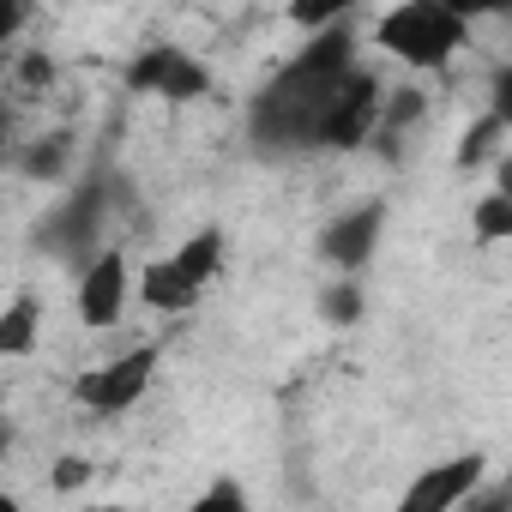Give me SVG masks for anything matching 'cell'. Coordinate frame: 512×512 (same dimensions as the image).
Wrapping results in <instances>:
<instances>
[{
	"mask_svg": "<svg viewBox=\"0 0 512 512\" xmlns=\"http://www.w3.org/2000/svg\"><path fill=\"white\" fill-rule=\"evenodd\" d=\"M356 67V37L326 25L314 31V43L266 85L260 109H253V127L272 151H314L320 145V127H326V109L344 85V73Z\"/></svg>",
	"mask_w": 512,
	"mask_h": 512,
	"instance_id": "6da1fadb",
	"label": "cell"
},
{
	"mask_svg": "<svg viewBox=\"0 0 512 512\" xmlns=\"http://www.w3.org/2000/svg\"><path fill=\"white\" fill-rule=\"evenodd\" d=\"M470 43V25L458 13H446L440 0H398L374 25V49L392 55L410 73H440L458 61V49Z\"/></svg>",
	"mask_w": 512,
	"mask_h": 512,
	"instance_id": "7a4b0ae2",
	"label": "cell"
},
{
	"mask_svg": "<svg viewBox=\"0 0 512 512\" xmlns=\"http://www.w3.org/2000/svg\"><path fill=\"white\" fill-rule=\"evenodd\" d=\"M217 272H223V229H199L175 253H163L139 272V302L157 314H187L217 284Z\"/></svg>",
	"mask_w": 512,
	"mask_h": 512,
	"instance_id": "3957f363",
	"label": "cell"
},
{
	"mask_svg": "<svg viewBox=\"0 0 512 512\" xmlns=\"http://www.w3.org/2000/svg\"><path fill=\"white\" fill-rule=\"evenodd\" d=\"M151 380H157V344H139V350H127V356H109V362L85 368V374L73 380V398H79L85 410H97V416H127V410L151 392Z\"/></svg>",
	"mask_w": 512,
	"mask_h": 512,
	"instance_id": "277c9868",
	"label": "cell"
},
{
	"mask_svg": "<svg viewBox=\"0 0 512 512\" xmlns=\"http://www.w3.org/2000/svg\"><path fill=\"white\" fill-rule=\"evenodd\" d=\"M73 302H79V320H85L91 332H109V326L127 314V253H121V247H97L91 260L79 266Z\"/></svg>",
	"mask_w": 512,
	"mask_h": 512,
	"instance_id": "5b68a950",
	"label": "cell"
},
{
	"mask_svg": "<svg viewBox=\"0 0 512 512\" xmlns=\"http://www.w3.org/2000/svg\"><path fill=\"white\" fill-rule=\"evenodd\" d=\"M127 85H133V91H151V97H163V103H193V97L211 91V73H205L187 49L157 43V49H145V55L127 67Z\"/></svg>",
	"mask_w": 512,
	"mask_h": 512,
	"instance_id": "8992f818",
	"label": "cell"
},
{
	"mask_svg": "<svg viewBox=\"0 0 512 512\" xmlns=\"http://www.w3.org/2000/svg\"><path fill=\"white\" fill-rule=\"evenodd\" d=\"M380 235H386V205L368 199V205H356V211H344V217H332L320 229V260L338 266V272H362L374 260Z\"/></svg>",
	"mask_w": 512,
	"mask_h": 512,
	"instance_id": "52a82bcc",
	"label": "cell"
},
{
	"mask_svg": "<svg viewBox=\"0 0 512 512\" xmlns=\"http://www.w3.org/2000/svg\"><path fill=\"white\" fill-rule=\"evenodd\" d=\"M482 470H488L482 452H464V458L434 464L428 476H416V482L404 488V512H452V506H464V500L476 494Z\"/></svg>",
	"mask_w": 512,
	"mask_h": 512,
	"instance_id": "ba28073f",
	"label": "cell"
},
{
	"mask_svg": "<svg viewBox=\"0 0 512 512\" xmlns=\"http://www.w3.org/2000/svg\"><path fill=\"white\" fill-rule=\"evenodd\" d=\"M97 229H103V181H85V193H79L61 217H49L43 247L67 253L73 266H85V260H91V247H97Z\"/></svg>",
	"mask_w": 512,
	"mask_h": 512,
	"instance_id": "9c48e42d",
	"label": "cell"
},
{
	"mask_svg": "<svg viewBox=\"0 0 512 512\" xmlns=\"http://www.w3.org/2000/svg\"><path fill=\"white\" fill-rule=\"evenodd\" d=\"M37 344H43V302L31 290H19L0 308V362H25Z\"/></svg>",
	"mask_w": 512,
	"mask_h": 512,
	"instance_id": "30bf717a",
	"label": "cell"
},
{
	"mask_svg": "<svg viewBox=\"0 0 512 512\" xmlns=\"http://www.w3.org/2000/svg\"><path fill=\"white\" fill-rule=\"evenodd\" d=\"M67 163H73V133H43V139L25 145V175L31 181H61Z\"/></svg>",
	"mask_w": 512,
	"mask_h": 512,
	"instance_id": "8fae6325",
	"label": "cell"
},
{
	"mask_svg": "<svg viewBox=\"0 0 512 512\" xmlns=\"http://www.w3.org/2000/svg\"><path fill=\"white\" fill-rule=\"evenodd\" d=\"M362 284H356V272H338V284H326L320 290V314L332 320V326H356L362 320Z\"/></svg>",
	"mask_w": 512,
	"mask_h": 512,
	"instance_id": "7c38bea8",
	"label": "cell"
},
{
	"mask_svg": "<svg viewBox=\"0 0 512 512\" xmlns=\"http://www.w3.org/2000/svg\"><path fill=\"white\" fill-rule=\"evenodd\" d=\"M290 25L296 31H326V25H344L356 13V0H290Z\"/></svg>",
	"mask_w": 512,
	"mask_h": 512,
	"instance_id": "4fadbf2b",
	"label": "cell"
},
{
	"mask_svg": "<svg viewBox=\"0 0 512 512\" xmlns=\"http://www.w3.org/2000/svg\"><path fill=\"white\" fill-rule=\"evenodd\" d=\"M500 139H506V115H494V109H488V115L470 127V139L458 145V169H476V163H488Z\"/></svg>",
	"mask_w": 512,
	"mask_h": 512,
	"instance_id": "5bb4252c",
	"label": "cell"
},
{
	"mask_svg": "<svg viewBox=\"0 0 512 512\" xmlns=\"http://www.w3.org/2000/svg\"><path fill=\"white\" fill-rule=\"evenodd\" d=\"M476 235L482 241H506L512 235V193H488L476 205Z\"/></svg>",
	"mask_w": 512,
	"mask_h": 512,
	"instance_id": "9a60e30c",
	"label": "cell"
},
{
	"mask_svg": "<svg viewBox=\"0 0 512 512\" xmlns=\"http://www.w3.org/2000/svg\"><path fill=\"white\" fill-rule=\"evenodd\" d=\"M446 13H458L464 25H476V19H494V13H506V0H440Z\"/></svg>",
	"mask_w": 512,
	"mask_h": 512,
	"instance_id": "2e32d148",
	"label": "cell"
},
{
	"mask_svg": "<svg viewBox=\"0 0 512 512\" xmlns=\"http://www.w3.org/2000/svg\"><path fill=\"white\" fill-rule=\"evenodd\" d=\"M85 482H91L85 458H55V488H85Z\"/></svg>",
	"mask_w": 512,
	"mask_h": 512,
	"instance_id": "e0dca14e",
	"label": "cell"
},
{
	"mask_svg": "<svg viewBox=\"0 0 512 512\" xmlns=\"http://www.w3.org/2000/svg\"><path fill=\"white\" fill-rule=\"evenodd\" d=\"M19 19H25V0H0V43H13Z\"/></svg>",
	"mask_w": 512,
	"mask_h": 512,
	"instance_id": "ac0fdd59",
	"label": "cell"
},
{
	"mask_svg": "<svg viewBox=\"0 0 512 512\" xmlns=\"http://www.w3.org/2000/svg\"><path fill=\"white\" fill-rule=\"evenodd\" d=\"M199 506H241V488H229V482H217V488H211V494H205Z\"/></svg>",
	"mask_w": 512,
	"mask_h": 512,
	"instance_id": "d6986e66",
	"label": "cell"
},
{
	"mask_svg": "<svg viewBox=\"0 0 512 512\" xmlns=\"http://www.w3.org/2000/svg\"><path fill=\"white\" fill-rule=\"evenodd\" d=\"M0 151H7V115H0Z\"/></svg>",
	"mask_w": 512,
	"mask_h": 512,
	"instance_id": "ffe728a7",
	"label": "cell"
}]
</instances>
